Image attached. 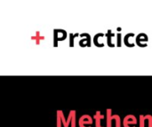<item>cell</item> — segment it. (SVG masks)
Wrapping results in <instances>:
<instances>
[{"label": "cell", "instance_id": "cell-1", "mask_svg": "<svg viewBox=\"0 0 152 127\" xmlns=\"http://www.w3.org/2000/svg\"><path fill=\"white\" fill-rule=\"evenodd\" d=\"M107 127H112L111 122L114 119L116 121V127H121V118L118 115H112V109H107Z\"/></svg>", "mask_w": 152, "mask_h": 127}, {"label": "cell", "instance_id": "cell-2", "mask_svg": "<svg viewBox=\"0 0 152 127\" xmlns=\"http://www.w3.org/2000/svg\"><path fill=\"white\" fill-rule=\"evenodd\" d=\"M56 116L59 117L61 120V123L63 125L64 127H69V125L71 124V120H72V117H73V110H70L69 113V117L68 118L66 119L65 117H64V113L62 110H57L56 111Z\"/></svg>", "mask_w": 152, "mask_h": 127}, {"label": "cell", "instance_id": "cell-3", "mask_svg": "<svg viewBox=\"0 0 152 127\" xmlns=\"http://www.w3.org/2000/svg\"><path fill=\"white\" fill-rule=\"evenodd\" d=\"M91 125H93V118L89 115H83L78 120L79 127H92Z\"/></svg>", "mask_w": 152, "mask_h": 127}, {"label": "cell", "instance_id": "cell-4", "mask_svg": "<svg viewBox=\"0 0 152 127\" xmlns=\"http://www.w3.org/2000/svg\"><path fill=\"white\" fill-rule=\"evenodd\" d=\"M137 124V118L134 115H127L123 119V126L124 127H136L131 126H136Z\"/></svg>", "mask_w": 152, "mask_h": 127}, {"label": "cell", "instance_id": "cell-5", "mask_svg": "<svg viewBox=\"0 0 152 127\" xmlns=\"http://www.w3.org/2000/svg\"><path fill=\"white\" fill-rule=\"evenodd\" d=\"M54 46L56 47L57 46V44L56 42L58 41H62V40H65L66 37H67V32L65 30H62V29H54Z\"/></svg>", "mask_w": 152, "mask_h": 127}, {"label": "cell", "instance_id": "cell-6", "mask_svg": "<svg viewBox=\"0 0 152 127\" xmlns=\"http://www.w3.org/2000/svg\"><path fill=\"white\" fill-rule=\"evenodd\" d=\"M104 118L105 117L101 114V111H96L95 115L94 116V119H95V127H103L101 125V120Z\"/></svg>", "mask_w": 152, "mask_h": 127}, {"label": "cell", "instance_id": "cell-7", "mask_svg": "<svg viewBox=\"0 0 152 127\" xmlns=\"http://www.w3.org/2000/svg\"><path fill=\"white\" fill-rule=\"evenodd\" d=\"M133 36H134V33H129V34H127L126 36H125V38H124V41H125V45H126V46H128V47H134V45H133L130 42V37H132Z\"/></svg>", "mask_w": 152, "mask_h": 127}, {"label": "cell", "instance_id": "cell-8", "mask_svg": "<svg viewBox=\"0 0 152 127\" xmlns=\"http://www.w3.org/2000/svg\"><path fill=\"white\" fill-rule=\"evenodd\" d=\"M31 39H32V40H35L36 43H37V45H39L40 42L43 41V40L45 39V36H41V35L39 34V32H37L36 36H33L31 37Z\"/></svg>", "mask_w": 152, "mask_h": 127}, {"label": "cell", "instance_id": "cell-9", "mask_svg": "<svg viewBox=\"0 0 152 127\" xmlns=\"http://www.w3.org/2000/svg\"><path fill=\"white\" fill-rule=\"evenodd\" d=\"M106 36H108V45L110 46V47H114L113 45L111 44V39H112V37L115 36V34H112V33H111V30L110 29V30H109V34H107Z\"/></svg>", "mask_w": 152, "mask_h": 127}, {"label": "cell", "instance_id": "cell-10", "mask_svg": "<svg viewBox=\"0 0 152 127\" xmlns=\"http://www.w3.org/2000/svg\"><path fill=\"white\" fill-rule=\"evenodd\" d=\"M147 115L146 116H142V115H140V127H144V124H145V120H147Z\"/></svg>", "mask_w": 152, "mask_h": 127}, {"label": "cell", "instance_id": "cell-11", "mask_svg": "<svg viewBox=\"0 0 152 127\" xmlns=\"http://www.w3.org/2000/svg\"><path fill=\"white\" fill-rule=\"evenodd\" d=\"M79 35L78 34H76V35H73V34H69V39H70V42H69V47H73L74 46V38L76 36H78Z\"/></svg>", "mask_w": 152, "mask_h": 127}, {"label": "cell", "instance_id": "cell-12", "mask_svg": "<svg viewBox=\"0 0 152 127\" xmlns=\"http://www.w3.org/2000/svg\"><path fill=\"white\" fill-rule=\"evenodd\" d=\"M76 115H77L76 110H73V117H72V120H71V127H77L76 126Z\"/></svg>", "mask_w": 152, "mask_h": 127}, {"label": "cell", "instance_id": "cell-13", "mask_svg": "<svg viewBox=\"0 0 152 127\" xmlns=\"http://www.w3.org/2000/svg\"><path fill=\"white\" fill-rule=\"evenodd\" d=\"M147 118L149 120V127H152V116L147 115Z\"/></svg>", "mask_w": 152, "mask_h": 127}]
</instances>
